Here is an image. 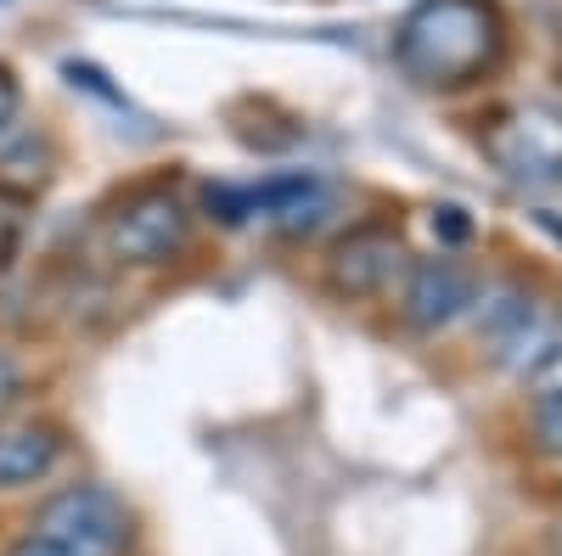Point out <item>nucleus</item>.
Here are the masks:
<instances>
[{
    "instance_id": "1",
    "label": "nucleus",
    "mask_w": 562,
    "mask_h": 556,
    "mask_svg": "<svg viewBox=\"0 0 562 556\" xmlns=\"http://www.w3.org/2000/svg\"><path fill=\"white\" fill-rule=\"evenodd\" d=\"M506 52V23L490 0H422L400 23L394 57L416 84L456 90L490 73Z\"/></svg>"
},
{
    "instance_id": "2",
    "label": "nucleus",
    "mask_w": 562,
    "mask_h": 556,
    "mask_svg": "<svg viewBox=\"0 0 562 556\" xmlns=\"http://www.w3.org/2000/svg\"><path fill=\"white\" fill-rule=\"evenodd\" d=\"M130 534V506L102 484H68L34 512V540H52L68 556H119Z\"/></svg>"
},
{
    "instance_id": "3",
    "label": "nucleus",
    "mask_w": 562,
    "mask_h": 556,
    "mask_svg": "<svg viewBox=\"0 0 562 556\" xmlns=\"http://www.w3.org/2000/svg\"><path fill=\"white\" fill-rule=\"evenodd\" d=\"M209 208L225 225L276 219V225H288V230H304V225H321L326 219L333 192H326L315 174H281V180H265V185H214Z\"/></svg>"
},
{
    "instance_id": "4",
    "label": "nucleus",
    "mask_w": 562,
    "mask_h": 556,
    "mask_svg": "<svg viewBox=\"0 0 562 556\" xmlns=\"http://www.w3.org/2000/svg\"><path fill=\"white\" fill-rule=\"evenodd\" d=\"M186 230H192V208L180 192H140L113 214L108 242L124 264H164L186 248Z\"/></svg>"
},
{
    "instance_id": "5",
    "label": "nucleus",
    "mask_w": 562,
    "mask_h": 556,
    "mask_svg": "<svg viewBox=\"0 0 562 556\" xmlns=\"http://www.w3.org/2000/svg\"><path fill=\"white\" fill-rule=\"evenodd\" d=\"M490 152L501 169L524 180H562V124L551 113H512L490 129Z\"/></svg>"
},
{
    "instance_id": "6",
    "label": "nucleus",
    "mask_w": 562,
    "mask_h": 556,
    "mask_svg": "<svg viewBox=\"0 0 562 556\" xmlns=\"http://www.w3.org/2000/svg\"><path fill=\"white\" fill-rule=\"evenodd\" d=\"M405 270V242L389 230H355V237L333 253V287L349 298H371L394 287V275Z\"/></svg>"
},
{
    "instance_id": "7",
    "label": "nucleus",
    "mask_w": 562,
    "mask_h": 556,
    "mask_svg": "<svg viewBox=\"0 0 562 556\" xmlns=\"http://www.w3.org/2000/svg\"><path fill=\"white\" fill-rule=\"evenodd\" d=\"M467 304H473V275L450 259H428L411 270V287H405V320L411 327H445L456 320Z\"/></svg>"
},
{
    "instance_id": "8",
    "label": "nucleus",
    "mask_w": 562,
    "mask_h": 556,
    "mask_svg": "<svg viewBox=\"0 0 562 556\" xmlns=\"http://www.w3.org/2000/svg\"><path fill=\"white\" fill-rule=\"evenodd\" d=\"M57 433L52 428H12V433H0V489H23L34 478H45L57 467Z\"/></svg>"
},
{
    "instance_id": "9",
    "label": "nucleus",
    "mask_w": 562,
    "mask_h": 556,
    "mask_svg": "<svg viewBox=\"0 0 562 556\" xmlns=\"http://www.w3.org/2000/svg\"><path fill=\"white\" fill-rule=\"evenodd\" d=\"M52 180V152H45V141H18L7 158H0V192H40V185Z\"/></svg>"
},
{
    "instance_id": "10",
    "label": "nucleus",
    "mask_w": 562,
    "mask_h": 556,
    "mask_svg": "<svg viewBox=\"0 0 562 556\" xmlns=\"http://www.w3.org/2000/svg\"><path fill=\"white\" fill-rule=\"evenodd\" d=\"M535 422H540V444L557 455L562 450V365H551L546 388L535 394Z\"/></svg>"
},
{
    "instance_id": "11",
    "label": "nucleus",
    "mask_w": 562,
    "mask_h": 556,
    "mask_svg": "<svg viewBox=\"0 0 562 556\" xmlns=\"http://www.w3.org/2000/svg\"><path fill=\"white\" fill-rule=\"evenodd\" d=\"M18 399H23V371H18L12 354H0V416H7Z\"/></svg>"
},
{
    "instance_id": "12",
    "label": "nucleus",
    "mask_w": 562,
    "mask_h": 556,
    "mask_svg": "<svg viewBox=\"0 0 562 556\" xmlns=\"http://www.w3.org/2000/svg\"><path fill=\"white\" fill-rule=\"evenodd\" d=\"M18 107H23V90H18L12 68H0V129H7V124L18 118Z\"/></svg>"
},
{
    "instance_id": "13",
    "label": "nucleus",
    "mask_w": 562,
    "mask_h": 556,
    "mask_svg": "<svg viewBox=\"0 0 562 556\" xmlns=\"http://www.w3.org/2000/svg\"><path fill=\"white\" fill-rule=\"evenodd\" d=\"M7 556H68V551H63V545H52V540H34V534H29V540H18Z\"/></svg>"
},
{
    "instance_id": "14",
    "label": "nucleus",
    "mask_w": 562,
    "mask_h": 556,
    "mask_svg": "<svg viewBox=\"0 0 562 556\" xmlns=\"http://www.w3.org/2000/svg\"><path fill=\"white\" fill-rule=\"evenodd\" d=\"M12 237H18V214H12L7 203H0V253L12 248Z\"/></svg>"
},
{
    "instance_id": "15",
    "label": "nucleus",
    "mask_w": 562,
    "mask_h": 556,
    "mask_svg": "<svg viewBox=\"0 0 562 556\" xmlns=\"http://www.w3.org/2000/svg\"><path fill=\"white\" fill-rule=\"evenodd\" d=\"M0 7H7V0H0Z\"/></svg>"
}]
</instances>
